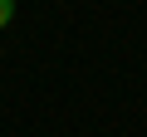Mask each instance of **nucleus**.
I'll return each instance as SVG.
<instances>
[{
  "instance_id": "f257e3e1",
  "label": "nucleus",
  "mask_w": 147,
  "mask_h": 137,
  "mask_svg": "<svg viewBox=\"0 0 147 137\" xmlns=\"http://www.w3.org/2000/svg\"><path fill=\"white\" fill-rule=\"evenodd\" d=\"M10 20H15V0H0V30H5Z\"/></svg>"
}]
</instances>
